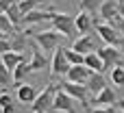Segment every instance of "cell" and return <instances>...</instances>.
I'll use <instances>...</instances> for the list:
<instances>
[{"label": "cell", "instance_id": "obj_1", "mask_svg": "<svg viewBox=\"0 0 124 113\" xmlns=\"http://www.w3.org/2000/svg\"><path fill=\"white\" fill-rule=\"evenodd\" d=\"M54 96H57V85H54V83L46 85V87H44V91H41V94H37L35 102L31 105L33 113H48L52 107H54Z\"/></svg>", "mask_w": 124, "mask_h": 113}, {"label": "cell", "instance_id": "obj_2", "mask_svg": "<svg viewBox=\"0 0 124 113\" xmlns=\"http://www.w3.org/2000/svg\"><path fill=\"white\" fill-rule=\"evenodd\" d=\"M52 22V28L57 30V33H61L63 37H74L78 30H76V17L74 15H68V13H57L54 11V17L50 20Z\"/></svg>", "mask_w": 124, "mask_h": 113}, {"label": "cell", "instance_id": "obj_3", "mask_svg": "<svg viewBox=\"0 0 124 113\" xmlns=\"http://www.w3.org/2000/svg\"><path fill=\"white\" fill-rule=\"evenodd\" d=\"M61 33H57L54 28H50V30H41V33H37L35 35V44L44 50V52H54L57 48H59V44H61Z\"/></svg>", "mask_w": 124, "mask_h": 113}, {"label": "cell", "instance_id": "obj_4", "mask_svg": "<svg viewBox=\"0 0 124 113\" xmlns=\"http://www.w3.org/2000/svg\"><path fill=\"white\" fill-rule=\"evenodd\" d=\"M94 28H96V35L107 44V46H118L120 44V30L116 28V26H111V24H107V22H98L96 17H94Z\"/></svg>", "mask_w": 124, "mask_h": 113}, {"label": "cell", "instance_id": "obj_5", "mask_svg": "<svg viewBox=\"0 0 124 113\" xmlns=\"http://www.w3.org/2000/svg\"><path fill=\"white\" fill-rule=\"evenodd\" d=\"M96 52H98L100 59L105 61V72H107V70L111 72L116 65H122V61H124V54L120 52L118 46H105V48H98Z\"/></svg>", "mask_w": 124, "mask_h": 113}, {"label": "cell", "instance_id": "obj_6", "mask_svg": "<svg viewBox=\"0 0 124 113\" xmlns=\"http://www.w3.org/2000/svg\"><path fill=\"white\" fill-rule=\"evenodd\" d=\"M70 68H72V63L65 59V52H63V48L59 46V48L52 52V61H50L52 76H65V74L70 72Z\"/></svg>", "mask_w": 124, "mask_h": 113}, {"label": "cell", "instance_id": "obj_7", "mask_svg": "<svg viewBox=\"0 0 124 113\" xmlns=\"http://www.w3.org/2000/svg\"><path fill=\"white\" fill-rule=\"evenodd\" d=\"M98 13H100V17H102L107 24L116 26V24L120 22V2H118V0H105Z\"/></svg>", "mask_w": 124, "mask_h": 113}, {"label": "cell", "instance_id": "obj_8", "mask_svg": "<svg viewBox=\"0 0 124 113\" xmlns=\"http://www.w3.org/2000/svg\"><path fill=\"white\" fill-rule=\"evenodd\" d=\"M70 48H74L76 52H81V54H89V52H96L98 50V41H96V35H81L78 39H74L72 41V46Z\"/></svg>", "mask_w": 124, "mask_h": 113}, {"label": "cell", "instance_id": "obj_9", "mask_svg": "<svg viewBox=\"0 0 124 113\" xmlns=\"http://www.w3.org/2000/svg\"><path fill=\"white\" fill-rule=\"evenodd\" d=\"M94 72L83 63V65H72L70 68V72L65 74V81H70V83H76V85H85L87 81H89V76H92Z\"/></svg>", "mask_w": 124, "mask_h": 113}, {"label": "cell", "instance_id": "obj_10", "mask_svg": "<svg viewBox=\"0 0 124 113\" xmlns=\"http://www.w3.org/2000/svg\"><path fill=\"white\" fill-rule=\"evenodd\" d=\"M65 94H70L74 100H78V102H87V94H89V89H87V85H76V83H70V81H65V83H61L59 85Z\"/></svg>", "mask_w": 124, "mask_h": 113}, {"label": "cell", "instance_id": "obj_11", "mask_svg": "<svg viewBox=\"0 0 124 113\" xmlns=\"http://www.w3.org/2000/svg\"><path fill=\"white\" fill-rule=\"evenodd\" d=\"M52 109H57L59 113H74V98L70 94H65L63 89H59L57 96H54V107Z\"/></svg>", "mask_w": 124, "mask_h": 113}, {"label": "cell", "instance_id": "obj_12", "mask_svg": "<svg viewBox=\"0 0 124 113\" xmlns=\"http://www.w3.org/2000/svg\"><path fill=\"white\" fill-rule=\"evenodd\" d=\"M54 17V11H41V9H35V11H31V13H26L24 15V20H22V24L24 26H33V24H39V22H48V20H52Z\"/></svg>", "mask_w": 124, "mask_h": 113}, {"label": "cell", "instance_id": "obj_13", "mask_svg": "<svg viewBox=\"0 0 124 113\" xmlns=\"http://www.w3.org/2000/svg\"><path fill=\"white\" fill-rule=\"evenodd\" d=\"M33 57H31V61H28V68H31V72H37V70H44L46 65H48V59H46V52L33 41V52H31Z\"/></svg>", "mask_w": 124, "mask_h": 113}, {"label": "cell", "instance_id": "obj_14", "mask_svg": "<svg viewBox=\"0 0 124 113\" xmlns=\"http://www.w3.org/2000/svg\"><path fill=\"white\" fill-rule=\"evenodd\" d=\"M85 85H87V89H89V94H92V96H98V94L107 87V78H105V74H102V72H94Z\"/></svg>", "mask_w": 124, "mask_h": 113}, {"label": "cell", "instance_id": "obj_15", "mask_svg": "<svg viewBox=\"0 0 124 113\" xmlns=\"http://www.w3.org/2000/svg\"><path fill=\"white\" fill-rule=\"evenodd\" d=\"M35 98H37V89H35L33 85H28V83H20V85H17V100H20V102L33 105Z\"/></svg>", "mask_w": 124, "mask_h": 113}, {"label": "cell", "instance_id": "obj_16", "mask_svg": "<svg viewBox=\"0 0 124 113\" xmlns=\"http://www.w3.org/2000/svg\"><path fill=\"white\" fill-rule=\"evenodd\" d=\"M74 17H76V30H78V35H87L92 30V26H94V15L87 13V11H81Z\"/></svg>", "mask_w": 124, "mask_h": 113}, {"label": "cell", "instance_id": "obj_17", "mask_svg": "<svg viewBox=\"0 0 124 113\" xmlns=\"http://www.w3.org/2000/svg\"><path fill=\"white\" fill-rule=\"evenodd\" d=\"M9 44H11V50L13 52H22L31 41L26 39V33H22V30H15L11 37H9Z\"/></svg>", "mask_w": 124, "mask_h": 113}, {"label": "cell", "instance_id": "obj_18", "mask_svg": "<svg viewBox=\"0 0 124 113\" xmlns=\"http://www.w3.org/2000/svg\"><path fill=\"white\" fill-rule=\"evenodd\" d=\"M0 61H2V63H4V65L9 68L11 72H13V70H15V68H17V65H20L22 61H26V59L22 57V52H13V50H9V52L0 54Z\"/></svg>", "mask_w": 124, "mask_h": 113}, {"label": "cell", "instance_id": "obj_19", "mask_svg": "<svg viewBox=\"0 0 124 113\" xmlns=\"http://www.w3.org/2000/svg\"><path fill=\"white\" fill-rule=\"evenodd\" d=\"M118 102V98H116V91H113V87H105L98 96H94V105H116Z\"/></svg>", "mask_w": 124, "mask_h": 113}, {"label": "cell", "instance_id": "obj_20", "mask_svg": "<svg viewBox=\"0 0 124 113\" xmlns=\"http://www.w3.org/2000/svg\"><path fill=\"white\" fill-rule=\"evenodd\" d=\"M85 65H87L92 72H105V61L100 59L98 52H89V54H85Z\"/></svg>", "mask_w": 124, "mask_h": 113}, {"label": "cell", "instance_id": "obj_21", "mask_svg": "<svg viewBox=\"0 0 124 113\" xmlns=\"http://www.w3.org/2000/svg\"><path fill=\"white\" fill-rule=\"evenodd\" d=\"M7 15H9V20L13 22V26H15V28H20V26H22L24 13L20 11V4H17V2H15V4H11V7L7 9Z\"/></svg>", "mask_w": 124, "mask_h": 113}, {"label": "cell", "instance_id": "obj_22", "mask_svg": "<svg viewBox=\"0 0 124 113\" xmlns=\"http://www.w3.org/2000/svg\"><path fill=\"white\" fill-rule=\"evenodd\" d=\"M102 2L105 0H81L78 2V7H81V11H87V13H98L100 11V7H102Z\"/></svg>", "mask_w": 124, "mask_h": 113}, {"label": "cell", "instance_id": "obj_23", "mask_svg": "<svg viewBox=\"0 0 124 113\" xmlns=\"http://www.w3.org/2000/svg\"><path fill=\"white\" fill-rule=\"evenodd\" d=\"M63 52H65V59H68L72 65H83V63H85V54L76 52L74 48H63Z\"/></svg>", "mask_w": 124, "mask_h": 113}, {"label": "cell", "instance_id": "obj_24", "mask_svg": "<svg viewBox=\"0 0 124 113\" xmlns=\"http://www.w3.org/2000/svg\"><path fill=\"white\" fill-rule=\"evenodd\" d=\"M28 72H31L28 63H26V61H22V63H20V65H17V68L13 70V83H15V85H20V83L24 81V76H26Z\"/></svg>", "mask_w": 124, "mask_h": 113}, {"label": "cell", "instance_id": "obj_25", "mask_svg": "<svg viewBox=\"0 0 124 113\" xmlns=\"http://www.w3.org/2000/svg\"><path fill=\"white\" fill-rule=\"evenodd\" d=\"M0 30H2V33H7L9 37L17 30V28L13 26V22L9 20V15H7V13H2V11H0Z\"/></svg>", "mask_w": 124, "mask_h": 113}, {"label": "cell", "instance_id": "obj_26", "mask_svg": "<svg viewBox=\"0 0 124 113\" xmlns=\"http://www.w3.org/2000/svg\"><path fill=\"white\" fill-rule=\"evenodd\" d=\"M0 109L2 113H15V105H13V98L4 91V94H0Z\"/></svg>", "mask_w": 124, "mask_h": 113}, {"label": "cell", "instance_id": "obj_27", "mask_svg": "<svg viewBox=\"0 0 124 113\" xmlns=\"http://www.w3.org/2000/svg\"><path fill=\"white\" fill-rule=\"evenodd\" d=\"M111 83L116 87H122L124 85V65H116L111 70Z\"/></svg>", "mask_w": 124, "mask_h": 113}, {"label": "cell", "instance_id": "obj_28", "mask_svg": "<svg viewBox=\"0 0 124 113\" xmlns=\"http://www.w3.org/2000/svg\"><path fill=\"white\" fill-rule=\"evenodd\" d=\"M11 81H13V72H11V70L0 61V87H7Z\"/></svg>", "mask_w": 124, "mask_h": 113}, {"label": "cell", "instance_id": "obj_29", "mask_svg": "<svg viewBox=\"0 0 124 113\" xmlns=\"http://www.w3.org/2000/svg\"><path fill=\"white\" fill-rule=\"evenodd\" d=\"M39 2L41 0H20L17 4H20V11L26 15V13H31V11H35L37 7H39Z\"/></svg>", "mask_w": 124, "mask_h": 113}, {"label": "cell", "instance_id": "obj_30", "mask_svg": "<svg viewBox=\"0 0 124 113\" xmlns=\"http://www.w3.org/2000/svg\"><path fill=\"white\" fill-rule=\"evenodd\" d=\"M11 50V44H9V39H4V37H0V54H4V52H9Z\"/></svg>", "mask_w": 124, "mask_h": 113}, {"label": "cell", "instance_id": "obj_31", "mask_svg": "<svg viewBox=\"0 0 124 113\" xmlns=\"http://www.w3.org/2000/svg\"><path fill=\"white\" fill-rule=\"evenodd\" d=\"M11 4H15V0H0V11L7 13V9H9Z\"/></svg>", "mask_w": 124, "mask_h": 113}, {"label": "cell", "instance_id": "obj_32", "mask_svg": "<svg viewBox=\"0 0 124 113\" xmlns=\"http://www.w3.org/2000/svg\"><path fill=\"white\" fill-rule=\"evenodd\" d=\"M116 28L120 30V35H122V37H124V17H120V22L116 24Z\"/></svg>", "mask_w": 124, "mask_h": 113}, {"label": "cell", "instance_id": "obj_33", "mask_svg": "<svg viewBox=\"0 0 124 113\" xmlns=\"http://www.w3.org/2000/svg\"><path fill=\"white\" fill-rule=\"evenodd\" d=\"M116 107H118V109H120V111L124 113V98H122V100H118V102H116Z\"/></svg>", "mask_w": 124, "mask_h": 113}, {"label": "cell", "instance_id": "obj_34", "mask_svg": "<svg viewBox=\"0 0 124 113\" xmlns=\"http://www.w3.org/2000/svg\"><path fill=\"white\" fill-rule=\"evenodd\" d=\"M118 48H120V52L124 54V37H120V44H118Z\"/></svg>", "mask_w": 124, "mask_h": 113}, {"label": "cell", "instance_id": "obj_35", "mask_svg": "<svg viewBox=\"0 0 124 113\" xmlns=\"http://www.w3.org/2000/svg\"><path fill=\"white\" fill-rule=\"evenodd\" d=\"M92 113H111V109H94Z\"/></svg>", "mask_w": 124, "mask_h": 113}, {"label": "cell", "instance_id": "obj_36", "mask_svg": "<svg viewBox=\"0 0 124 113\" xmlns=\"http://www.w3.org/2000/svg\"><path fill=\"white\" fill-rule=\"evenodd\" d=\"M120 17H124V2H120Z\"/></svg>", "mask_w": 124, "mask_h": 113}, {"label": "cell", "instance_id": "obj_37", "mask_svg": "<svg viewBox=\"0 0 124 113\" xmlns=\"http://www.w3.org/2000/svg\"><path fill=\"white\" fill-rule=\"evenodd\" d=\"M0 37H4V39H9V35H7V33H2V30H0Z\"/></svg>", "mask_w": 124, "mask_h": 113}, {"label": "cell", "instance_id": "obj_38", "mask_svg": "<svg viewBox=\"0 0 124 113\" xmlns=\"http://www.w3.org/2000/svg\"><path fill=\"white\" fill-rule=\"evenodd\" d=\"M118 2H124V0H118Z\"/></svg>", "mask_w": 124, "mask_h": 113}, {"label": "cell", "instance_id": "obj_39", "mask_svg": "<svg viewBox=\"0 0 124 113\" xmlns=\"http://www.w3.org/2000/svg\"><path fill=\"white\" fill-rule=\"evenodd\" d=\"M15 2H20V0H15Z\"/></svg>", "mask_w": 124, "mask_h": 113}, {"label": "cell", "instance_id": "obj_40", "mask_svg": "<svg viewBox=\"0 0 124 113\" xmlns=\"http://www.w3.org/2000/svg\"><path fill=\"white\" fill-rule=\"evenodd\" d=\"M0 113H2V109H0Z\"/></svg>", "mask_w": 124, "mask_h": 113}]
</instances>
